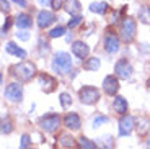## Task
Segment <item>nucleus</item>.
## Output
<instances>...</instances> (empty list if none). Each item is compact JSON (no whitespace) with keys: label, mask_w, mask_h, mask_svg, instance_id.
Masks as SVG:
<instances>
[{"label":"nucleus","mask_w":150,"mask_h":149,"mask_svg":"<svg viewBox=\"0 0 150 149\" xmlns=\"http://www.w3.org/2000/svg\"><path fill=\"white\" fill-rule=\"evenodd\" d=\"M119 46H121L119 38L112 33V31L105 36V49H106V52H109V54H114V52L119 51Z\"/></svg>","instance_id":"6e6552de"},{"label":"nucleus","mask_w":150,"mask_h":149,"mask_svg":"<svg viewBox=\"0 0 150 149\" xmlns=\"http://www.w3.org/2000/svg\"><path fill=\"white\" fill-rule=\"evenodd\" d=\"M80 143V148L82 149H95V143H91L88 138H85V136H82V138L79 139Z\"/></svg>","instance_id":"bb28decb"},{"label":"nucleus","mask_w":150,"mask_h":149,"mask_svg":"<svg viewBox=\"0 0 150 149\" xmlns=\"http://www.w3.org/2000/svg\"><path fill=\"white\" fill-rule=\"evenodd\" d=\"M72 52H74L77 57H80V59H85L88 54H90V48H88V44L83 41H75L74 44H72Z\"/></svg>","instance_id":"4468645a"},{"label":"nucleus","mask_w":150,"mask_h":149,"mask_svg":"<svg viewBox=\"0 0 150 149\" xmlns=\"http://www.w3.org/2000/svg\"><path fill=\"white\" fill-rule=\"evenodd\" d=\"M64 125L69 128V130L77 131V130H80V126H82V121H80V116L77 115V113H67V115L64 116Z\"/></svg>","instance_id":"ddd939ff"},{"label":"nucleus","mask_w":150,"mask_h":149,"mask_svg":"<svg viewBox=\"0 0 150 149\" xmlns=\"http://www.w3.org/2000/svg\"><path fill=\"white\" fill-rule=\"evenodd\" d=\"M88 8H90V11H93V13H100V15H105L106 11L109 10V7H108L106 2H93Z\"/></svg>","instance_id":"412c9836"},{"label":"nucleus","mask_w":150,"mask_h":149,"mask_svg":"<svg viewBox=\"0 0 150 149\" xmlns=\"http://www.w3.org/2000/svg\"><path fill=\"white\" fill-rule=\"evenodd\" d=\"M59 125H60V116L56 115V113H49V115H44L39 118V126L46 133H54L59 128Z\"/></svg>","instance_id":"20e7f679"},{"label":"nucleus","mask_w":150,"mask_h":149,"mask_svg":"<svg viewBox=\"0 0 150 149\" xmlns=\"http://www.w3.org/2000/svg\"><path fill=\"white\" fill-rule=\"evenodd\" d=\"M13 131V121L10 116H2L0 118V133L2 134H10Z\"/></svg>","instance_id":"a211bd4d"},{"label":"nucleus","mask_w":150,"mask_h":149,"mask_svg":"<svg viewBox=\"0 0 150 149\" xmlns=\"http://www.w3.org/2000/svg\"><path fill=\"white\" fill-rule=\"evenodd\" d=\"M103 90H105L108 95H116L117 90H119V80H117L114 75H108L103 80Z\"/></svg>","instance_id":"9b49d317"},{"label":"nucleus","mask_w":150,"mask_h":149,"mask_svg":"<svg viewBox=\"0 0 150 149\" xmlns=\"http://www.w3.org/2000/svg\"><path fill=\"white\" fill-rule=\"evenodd\" d=\"M106 121H108V118H106L105 115H98V116H95V120H93V128L101 126L103 123H106Z\"/></svg>","instance_id":"c756f323"},{"label":"nucleus","mask_w":150,"mask_h":149,"mask_svg":"<svg viewBox=\"0 0 150 149\" xmlns=\"http://www.w3.org/2000/svg\"><path fill=\"white\" fill-rule=\"evenodd\" d=\"M147 148L150 149V136H149V138H147Z\"/></svg>","instance_id":"4c0bfd02"},{"label":"nucleus","mask_w":150,"mask_h":149,"mask_svg":"<svg viewBox=\"0 0 150 149\" xmlns=\"http://www.w3.org/2000/svg\"><path fill=\"white\" fill-rule=\"evenodd\" d=\"M101 66V61L98 59V57H90V59H86L83 62V69L85 71H98Z\"/></svg>","instance_id":"5701e85b"},{"label":"nucleus","mask_w":150,"mask_h":149,"mask_svg":"<svg viewBox=\"0 0 150 149\" xmlns=\"http://www.w3.org/2000/svg\"><path fill=\"white\" fill-rule=\"evenodd\" d=\"M39 4H41L42 7H46V5H51V0H39Z\"/></svg>","instance_id":"e433bc0d"},{"label":"nucleus","mask_w":150,"mask_h":149,"mask_svg":"<svg viewBox=\"0 0 150 149\" xmlns=\"http://www.w3.org/2000/svg\"><path fill=\"white\" fill-rule=\"evenodd\" d=\"M0 82H2V75H0Z\"/></svg>","instance_id":"ea45409f"},{"label":"nucleus","mask_w":150,"mask_h":149,"mask_svg":"<svg viewBox=\"0 0 150 149\" xmlns=\"http://www.w3.org/2000/svg\"><path fill=\"white\" fill-rule=\"evenodd\" d=\"M74 67V62H72V57L69 52L59 51L54 54L52 57V69L57 72V74H69Z\"/></svg>","instance_id":"f257e3e1"},{"label":"nucleus","mask_w":150,"mask_h":149,"mask_svg":"<svg viewBox=\"0 0 150 149\" xmlns=\"http://www.w3.org/2000/svg\"><path fill=\"white\" fill-rule=\"evenodd\" d=\"M64 7H65V10H67L70 15H77V13L80 11V8H82V5H80L79 0H65Z\"/></svg>","instance_id":"aec40b11"},{"label":"nucleus","mask_w":150,"mask_h":149,"mask_svg":"<svg viewBox=\"0 0 150 149\" xmlns=\"http://www.w3.org/2000/svg\"><path fill=\"white\" fill-rule=\"evenodd\" d=\"M82 16L80 15H72V18H70V21H69V28H75V26H79L80 23H82Z\"/></svg>","instance_id":"c85d7f7f"},{"label":"nucleus","mask_w":150,"mask_h":149,"mask_svg":"<svg viewBox=\"0 0 150 149\" xmlns=\"http://www.w3.org/2000/svg\"><path fill=\"white\" fill-rule=\"evenodd\" d=\"M135 30H137V25H135L134 18H126L121 26V36H122L124 43H132L135 36Z\"/></svg>","instance_id":"39448f33"},{"label":"nucleus","mask_w":150,"mask_h":149,"mask_svg":"<svg viewBox=\"0 0 150 149\" xmlns=\"http://www.w3.org/2000/svg\"><path fill=\"white\" fill-rule=\"evenodd\" d=\"M16 26L18 28H30L31 25H33V20H31L30 15H26V13H21V15L16 16Z\"/></svg>","instance_id":"4be33fe9"},{"label":"nucleus","mask_w":150,"mask_h":149,"mask_svg":"<svg viewBox=\"0 0 150 149\" xmlns=\"http://www.w3.org/2000/svg\"><path fill=\"white\" fill-rule=\"evenodd\" d=\"M16 38L21 39V41H28V39H30V33H28V31H18V33H16Z\"/></svg>","instance_id":"473e14b6"},{"label":"nucleus","mask_w":150,"mask_h":149,"mask_svg":"<svg viewBox=\"0 0 150 149\" xmlns=\"http://www.w3.org/2000/svg\"><path fill=\"white\" fill-rule=\"evenodd\" d=\"M96 144H98V148H100V149H111L112 144H114V141H112L111 134H103V136L98 138Z\"/></svg>","instance_id":"6ab92c4d"},{"label":"nucleus","mask_w":150,"mask_h":149,"mask_svg":"<svg viewBox=\"0 0 150 149\" xmlns=\"http://www.w3.org/2000/svg\"><path fill=\"white\" fill-rule=\"evenodd\" d=\"M11 23H13V21H11V18H7V21H5V25L2 26V33H5V31H8V30H10Z\"/></svg>","instance_id":"f704fd0d"},{"label":"nucleus","mask_w":150,"mask_h":149,"mask_svg":"<svg viewBox=\"0 0 150 149\" xmlns=\"http://www.w3.org/2000/svg\"><path fill=\"white\" fill-rule=\"evenodd\" d=\"M0 10H4V11L10 10V4H8V0H0Z\"/></svg>","instance_id":"72a5a7b5"},{"label":"nucleus","mask_w":150,"mask_h":149,"mask_svg":"<svg viewBox=\"0 0 150 149\" xmlns=\"http://www.w3.org/2000/svg\"><path fill=\"white\" fill-rule=\"evenodd\" d=\"M112 108L119 115H126V112H127V100L124 97H116L114 98V103H112Z\"/></svg>","instance_id":"f3484780"},{"label":"nucleus","mask_w":150,"mask_h":149,"mask_svg":"<svg viewBox=\"0 0 150 149\" xmlns=\"http://www.w3.org/2000/svg\"><path fill=\"white\" fill-rule=\"evenodd\" d=\"M79 97H80V102L85 105H93L100 100V90L96 87H91V85H85L80 89L79 92Z\"/></svg>","instance_id":"7ed1b4c3"},{"label":"nucleus","mask_w":150,"mask_h":149,"mask_svg":"<svg viewBox=\"0 0 150 149\" xmlns=\"http://www.w3.org/2000/svg\"><path fill=\"white\" fill-rule=\"evenodd\" d=\"M30 143H31L30 136H28V134H23V136H21V144H20V149H28Z\"/></svg>","instance_id":"7c9ffc66"},{"label":"nucleus","mask_w":150,"mask_h":149,"mask_svg":"<svg viewBox=\"0 0 150 149\" xmlns=\"http://www.w3.org/2000/svg\"><path fill=\"white\" fill-rule=\"evenodd\" d=\"M5 97L8 98L10 102H21L23 100V89L20 84L13 82V84H8L7 89H5Z\"/></svg>","instance_id":"0eeeda50"},{"label":"nucleus","mask_w":150,"mask_h":149,"mask_svg":"<svg viewBox=\"0 0 150 149\" xmlns=\"http://www.w3.org/2000/svg\"><path fill=\"white\" fill-rule=\"evenodd\" d=\"M13 75L18 77L21 82H30L31 79L36 75V67L33 62H28V61H23V62L16 64L13 67Z\"/></svg>","instance_id":"f03ea898"},{"label":"nucleus","mask_w":150,"mask_h":149,"mask_svg":"<svg viewBox=\"0 0 150 149\" xmlns=\"http://www.w3.org/2000/svg\"><path fill=\"white\" fill-rule=\"evenodd\" d=\"M139 18L142 20V23L150 25V7H142L139 11Z\"/></svg>","instance_id":"b1692460"},{"label":"nucleus","mask_w":150,"mask_h":149,"mask_svg":"<svg viewBox=\"0 0 150 149\" xmlns=\"http://www.w3.org/2000/svg\"><path fill=\"white\" fill-rule=\"evenodd\" d=\"M56 21V15H54L52 11L49 10H41L39 13H38V26L39 28H47V26H51L52 23Z\"/></svg>","instance_id":"9d476101"},{"label":"nucleus","mask_w":150,"mask_h":149,"mask_svg":"<svg viewBox=\"0 0 150 149\" xmlns=\"http://www.w3.org/2000/svg\"><path fill=\"white\" fill-rule=\"evenodd\" d=\"M60 103H62V107H64V108H67L69 105L72 103L70 95H69V93H65V92H62V93H60Z\"/></svg>","instance_id":"cd10ccee"},{"label":"nucleus","mask_w":150,"mask_h":149,"mask_svg":"<svg viewBox=\"0 0 150 149\" xmlns=\"http://www.w3.org/2000/svg\"><path fill=\"white\" fill-rule=\"evenodd\" d=\"M64 2L65 0H51V7H52L54 10H59V8L64 7Z\"/></svg>","instance_id":"2f4dec72"},{"label":"nucleus","mask_w":150,"mask_h":149,"mask_svg":"<svg viewBox=\"0 0 150 149\" xmlns=\"http://www.w3.org/2000/svg\"><path fill=\"white\" fill-rule=\"evenodd\" d=\"M39 85H41V89H42V92H46V93H51V92H54V89H56V85H57V82H56V79L54 77H51L49 74H39Z\"/></svg>","instance_id":"1a4fd4ad"},{"label":"nucleus","mask_w":150,"mask_h":149,"mask_svg":"<svg viewBox=\"0 0 150 149\" xmlns=\"http://www.w3.org/2000/svg\"><path fill=\"white\" fill-rule=\"evenodd\" d=\"M114 72H116V75L117 77H121V79H131V75H132V72H134V69H132V66H131V62H129L127 59H119L116 62V67H114Z\"/></svg>","instance_id":"423d86ee"},{"label":"nucleus","mask_w":150,"mask_h":149,"mask_svg":"<svg viewBox=\"0 0 150 149\" xmlns=\"http://www.w3.org/2000/svg\"><path fill=\"white\" fill-rule=\"evenodd\" d=\"M64 33H65L64 26H56V28H52L49 31V38H60V36H64Z\"/></svg>","instance_id":"a878e982"},{"label":"nucleus","mask_w":150,"mask_h":149,"mask_svg":"<svg viewBox=\"0 0 150 149\" xmlns=\"http://www.w3.org/2000/svg\"><path fill=\"white\" fill-rule=\"evenodd\" d=\"M13 2H15V4H18V5H21V7H26V5H28L26 0H13Z\"/></svg>","instance_id":"c9c22d12"},{"label":"nucleus","mask_w":150,"mask_h":149,"mask_svg":"<svg viewBox=\"0 0 150 149\" xmlns=\"http://www.w3.org/2000/svg\"><path fill=\"white\" fill-rule=\"evenodd\" d=\"M147 85H149V87H150V79H149V82H147Z\"/></svg>","instance_id":"58836bf2"},{"label":"nucleus","mask_w":150,"mask_h":149,"mask_svg":"<svg viewBox=\"0 0 150 149\" xmlns=\"http://www.w3.org/2000/svg\"><path fill=\"white\" fill-rule=\"evenodd\" d=\"M134 130V118L129 115H124L119 120V134L121 136H129Z\"/></svg>","instance_id":"f8f14e48"},{"label":"nucleus","mask_w":150,"mask_h":149,"mask_svg":"<svg viewBox=\"0 0 150 149\" xmlns=\"http://www.w3.org/2000/svg\"><path fill=\"white\" fill-rule=\"evenodd\" d=\"M5 51H7V54H11V56H16V57H21V59H25L26 57V51L25 49H21L20 46H16L15 43H7V46H5Z\"/></svg>","instance_id":"2eb2a0df"},{"label":"nucleus","mask_w":150,"mask_h":149,"mask_svg":"<svg viewBox=\"0 0 150 149\" xmlns=\"http://www.w3.org/2000/svg\"><path fill=\"white\" fill-rule=\"evenodd\" d=\"M59 146L62 149H74V146H75L74 136H72V134H69V133H62L59 136Z\"/></svg>","instance_id":"dca6fc26"},{"label":"nucleus","mask_w":150,"mask_h":149,"mask_svg":"<svg viewBox=\"0 0 150 149\" xmlns=\"http://www.w3.org/2000/svg\"><path fill=\"white\" fill-rule=\"evenodd\" d=\"M49 49H51L49 43L46 41L44 36H41V38H39V54H41V56H44V54H47V52H49Z\"/></svg>","instance_id":"393cba45"}]
</instances>
